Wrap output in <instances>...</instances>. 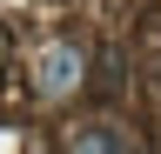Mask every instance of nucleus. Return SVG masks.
<instances>
[{"label": "nucleus", "instance_id": "1", "mask_svg": "<svg viewBox=\"0 0 161 154\" xmlns=\"http://www.w3.org/2000/svg\"><path fill=\"white\" fill-rule=\"evenodd\" d=\"M67 81H74V61L67 54H47V61H40V94H60Z\"/></svg>", "mask_w": 161, "mask_h": 154}]
</instances>
